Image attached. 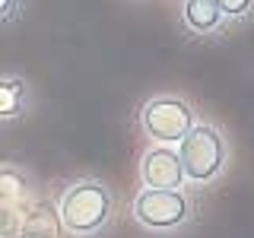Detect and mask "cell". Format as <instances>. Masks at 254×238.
Returning a JSON list of instances; mask_svg holds the SVG:
<instances>
[{
    "label": "cell",
    "mask_w": 254,
    "mask_h": 238,
    "mask_svg": "<svg viewBox=\"0 0 254 238\" xmlns=\"http://www.w3.org/2000/svg\"><path fill=\"white\" fill-rule=\"evenodd\" d=\"M111 190L102 181H76L61 197V222L73 235H95L111 219Z\"/></svg>",
    "instance_id": "obj_1"
},
{
    "label": "cell",
    "mask_w": 254,
    "mask_h": 238,
    "mask_svg": "<svg viewBox=\"0 0 254 238\" xmlns=\"http://www.w3.org/2000/svg\"><path fill=\"white\" fill-rule=\"evenodd\" d=\"M213 3L219 6L222 16H232V19H235V16H245V13L251 10L254 0H213Z\"/></svg>",
    "instance_id": "obj_8"
},
{
    "label": "cell",
    "mask_w": 254,
    "mask_h": 238,
    "mask_svg": "<svg viewBox=\"0 0 254 238\" xmlns=\"http://www.w3.org/2000/svg\"><path fill=\"white\" fill-rule=\"evenodd\" d=\"M16 10V0H0V19H10Z\"/></svg>",
    "instance_id": "obj_9"
},
{
    "label": "cell",
    "mask_w": 254,
    "mask_h": 238,
    "mask_svg": "<svg viewBox=\"0 0 254 238\" xmlns=\"http://www.w3.org/2000/svg\"><path fill=\"white\" fill-rule=\"evenodd\" d=\"M140 127L149 140L162 143V146L181 143V137L194 127V108L175 95H156L140 108Z\"/></svg>",
    "instance_id": "obj_3"
},
{
    "label": "cell",
    "mask_w": 254,
    "mask_h": 238,
    "mask_svg": "<svg viewBox=\"0 0 254 238\" xmlns=\"http://www.w3.org/2000/svg\"><path fill=\"white\" fill-rule=\"evenodd\" d=\"M185 22H188L190 32L206 35V32L219 29L222 13H219V6L213 3V0H188V3H185Z\"/></svg>",
    "instance_id": "obj_6"
},
{
    "label": "cell",
    "mask_w": 254,
    "mask_h": 238,
    "mask_svg": "<svg viewBox=\"0 0 254 238\" xmlns=\"http://www.w3.org/2000/svg\"><path fill=\"white\" fill-rule=\"evenodd\" d=\"M140 181H143V187H153V190H178L185 184L178 153L172 146L146 149L140 159Z\"/></svg>",
    "instance_id": "obj_5"
},
{
    "label": "cell",
    "mask_w": 254,
    "mask_h": 238,
    "mask_svg": "<svg viewBox=\"0 0 254 238\" xmlns=\"http://www.w3.org/2000/svg\"><path fill=\"white\" fill-rule=\"evenodd\" d=\"M26 102V86L19 79H0V121L16 118Z\"/></svg>",
    "instance_id": "obj_7"
},
{
    "label": "cell",
    "mask_w": 254,
    "mask_h": 238,
    "mask_svg": "<svg viewBox=\"0 0 254 238\" xmlns=\"http://www.w3.org/2000/svg\"><path fill=\"white\" fill-rule=\"evenodd\" d=\"M181 172L194 184H206L226 165V140L213 124H194L178 143Z\"/></svg>",
    "instance_id": "obj_2"
},
{
    "label": "cell",
    "mask_w": 254,
    "mask_h": 238,
    "mask_svg": "<svg viewBox=\"0 0 254 238\" xmlns=\"http://www.w3.org/2000/svg\"><path fill=\"white\" fill-rule=\"evenodd\" d=\"M190 216V203L181 190H153L143 187L133 200V219L149 232H169L185 226Z\"/></svg>",
    "instance_id": "obj_4"
}]
</instances>
